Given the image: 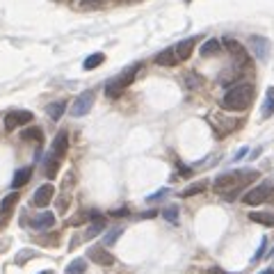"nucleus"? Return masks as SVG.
<instances>
[{
    "label": "nucleus",
    "instance_id": "nucleus-1",
    "mask_svg": "<svg viewBox=\"0 0 274 274\" xmlns=\"http://www.w3.org/2000/svg\"><path fill=\"white\" fill-rule=\"evenodd\" d=\"M251 100H254V87L242 82V85L231 87L224 94L222 105H224V110H231V112H242V110H247L251 105Z\"/></svg>",
    "mask_w": 274,
    "mask_h": 274
},
{
    "label": "nucleus",
    "instance_id": "nucleus-2",
    "mask_svg": "<svg viewBox=\"0 0 274 274\" xmlns=\"http://www.w3.org/2000/svg\"><path fill=\"white\" fill-rule=\"evenodd\" d=\"M254 178H258V172H251V169H247V172H226V174H219L213 185L217 192H224V190H233V187H245V183L254 181Z\"/></svg>",
    "mask_w": 274,
    "mask_h": 274
},
{
    "label": "nucleus",
    "instance_id": "nucleus-3",
    "mask_svg": "<svg viewBox=\"0 0 274 274\" xmlns=\"http://www.w3.org/2000/svg\"><path fill=\"white\" fill-rule=\"evenodd\" d=\"M142 64H132V66H128L126 71H121L117 78H112V80L105 85V96H110V98H117V96H121V91L126 89L128 85H132V80L137 78V73H140Z\"/></svg>",
    "mask_w": 274,
    "mask_h": 274
},
{
    "label": "nucleus",
    "instance_id": "nucleus-4",
    "mask_svg": "<svg viewBox=\"0 0 274 274\" xmlns=\"http://www.w3.org/2000/svg\"><path fill=\"white\" fill-rule=\"evenodd\" d=\"M274 192V185L269 181H263V183H258L256 187H251V190H247L245 194H242V203H247V206H260L263 201H267L269 199V194Z\"/></svg>",
    "mask_w": 274,
    "mask_h": 274
},
{
    "label": "nucleus",
    "instance_id": "nucleus-5",
    "mask_svg": "<svg viewBox=\"0 0 274 274\" xmlns=\"http://www.w3.org/2000/svg\"><path fill=\"white\" fill-rule=\"evenodd\" d=\"M249 48H251V53L256 55V59H260V62H267L269 53H272V44H269V39L267 37H260V35H251L249 37Z\"/></svg>",
    "mask_w": 274,
    "mask_h": 274
},
{
    "label": "nucleus",
    "instance_id": "nucleus-6",
    "mask_svg": "<svg viewBox=\"0 0 274 274\" xmlns=\"http://www.w3.org/2000/svg\"><path fill=\"white\" fill-rule=\"evenodd\" d=\"M32 121V112L30 110H12L5 114V130H14V128L27 126Z\"/></svg>",
    "mask_w": 274,
    "mask_h": 274
},
{
    "label": "nucleus",
    "instance_id": "nucleus-7",
    "mask_svg": "<svg viewBox=\"0 0 274 274\" xmlns=\"http://www.w3.org/2000/svg\"><path fill=\"white\" fill-rule=\"evenodd\" d=\"M222 44H224V48H226L228 53H231L233 57H235V62H237V64H242V66H247V64H249V55H247L245 46H242L237 39H233V37H224Z\"/></svg>",
    "mask_w": 274,
    "mask_h": 274
},
{
    "label": "nucleus",
    "instance_id": "nucleus-8",
    "mask_svg": "<svg viewBox=\"0 0 274 274\" xmlns=\"http://www.w3.org/2000/svg\"><path fill=\"white\" fill-rule=\"evenodd\" d=\"M94 98H96L94 91H85V94H80L76 100H73L68 112H71L73 117H85V114L91 110V105H94Z\"/></svg>",
    "mask_w": 274,
    "mask_h": 274
},
{
    "label": "nucleus",
    "instance_id": "nucleus-9",
    "mask_svg": "<svg viewBox=\"0 0 274 274\" xmlns=\"http://www.w3.org/2000/svg\"><path fill=\"white\" fill-rule=\"evenodd\" d=\"M87 256H89V258L94 260L96 265H103V267H110V265L114 263V256L110 254L108 249H105V245H94V247H89Z\"/></svg>",
    "mask_w": 274,
    "mask_h": 274
},
{
    "label": "nucleus",
    "instance_id": "nucleus-10",
    "mask_svg": "<svg viewBox=\"0 0 274 274\" xmlns=\"http://www.w3.org/2000/svg\"><path fill=\"white\" fill-rule=\"evenodd\" d=\"M53 196H55V187L50 185V183H46V185L37 187L35 196H32V203H35L37 208H46V206L53 201Z\"/></svg>",
    "mask_w": 274,
    "mask_h": 274
},
{
    "label": "nucleus",
    "instance_id": "nucleus-11",
    "mask_svg": "<svg viewBox=\"0 0 274 274\" xmlns=\"http://www.w3.org/2000/svg\"><path fill=\"white\" fill-rule=\"evenodd\" d=\"M68 151V132L66 130H59L57 137L53 140V146H50V158H59L62 160Z\"/></svg>",
    "mask_w": 274,
    "mask_h": 274
},
{
    "label": "nucleus",
    "instance_id": "nucleus-12",
    "mask_svg": "<svg viewBox=\"0 0 274 274\" xmlns=\"http://www.w3.org/2000/svg\"><path fill=\"white\" fill-rule=\"evenodd\" d=\"M194 46H196V37H187V39L178 41V44L174 46L178 62H183V59H190V55H192V50H194Z\"/></svg>",
    "mask_w": 274,
    "mask_h": 274
},
{
    "label": "nucleus",
    "instance_id": "nucleus-13",
    "mask_svg": "<svg viewBox=\"0 0 274 274\" xmlns=\"http://www.w3.org/2000/svg\"><path fill=\"white\" fill-rule=\"evenodd\" d=\"M53 224H55V215L50 213V210H44V213H39L32 219V228H35V231H46V228H50Z\"/></svg>",
    "mask_w": 274,
    "mask_h": 274
},
{
    "label": "nucleus",
    "instance_id": "nucleus-14",
    "mask_svg": "<svg viewBox=\"0 0 274 274\" xmlns=\"http://www.w3.org/2000/svg\"><path fill=\"white\" fill-rule=\"evenodd\" d=\"M155 64H160V66H176L178 64V57H176V50L172 48H164L162 53L155 55Z\"/></svg>",
    "mask_w": 274,
    "mask_h": 274
},
{
    "label": "nucleus",
    "instance_id": "nucleus-15",
    "mask_svg": "<svg viewBox=\"0 0 274 274\" xmlns=\"http://www.w3.org/2000/svg\"><path fill=\"white\" fill-rule=\"evenodd\" d=\"M30 176H32V167H23V169H18V172H14L12 190H18V187H23L27 181H30Z\"/></svg>",
    "mask_w": 274,
    "mask_h": 274
},
{
    "label": "nucleus",
    "instance_id": "nucleus-16",
    "mask_svg": "<svg viewBox=\"0 0 274 274\" xmlns=\"http://www.w3.org/2000/svg\"><path fill=\"white\" fill-rule=\"evenodd\" d=\"M219 50H222V41L219 39H208L203 41V46H201V57H213V55H217Z\"/></svg>",
    "mask_w": 274,
    "mask_h": 274
},
{
    "label": "nucleus",
    "instance_id": "nucleus-17",
    "mask_svg": "<svg viewBox=\"0 0 274 274\" xmlns=\"http://www.w3.org/2000/svg\"><path fill=\"white\" fill-rule=\"evenodd\" d=\"M64 110H66V103L64 100H55V103H50L48 108H46V114H48L53 121H59L64 114Z\"/></svg>",
    "mask_w": 274,
    "mask_h": 274
},
{
    "label": "nucleus",
    "instance_id": "nucleus-18",
    "mask_svg": "<svg viewBox=\"0 0 274 274\" xmlns=\"http://www.w3.org/2000/svg\"><path fill=\"white\" fill-rule=\"evenodd\" d=\"M103 231H105V219L100 217V219H94V224H91V226L87 228L85 235H82V237H85V240H94V237H98Z\"/></svg>",
    "mask_w": 274,
    "mask_h": 274
},
{
    "label": "nucleus",
    "instance_id": "nucleus-19",
    "mask_svg": "<svg viewBox=\"0 0 274 274\" xmlns=\"http://www.w3.org/2000/svg\"><path fill=\"white\" fill-rule=\"evenodd\" d=\"M274 114V87L267 89V96H265V103H263V110H260V117L263 119H269Z\"/></svg>",
    "mask_w": 274,
    "mask_h": 274
},
{
    "label": "nucleus",
    "instance_id": "nucleus-20",
    "mask_svg": "<svg viewBox=\"0 0 274 274\" xmlns=\"http://www.w3.org/2000/svg\"><path fill=\"white\" fill-rule=\"evenodd\" d=\"M249 219L263 226H274V213H249Z\"/></svg>",
    "mask_w": 274,
    "mask_h": 274
},
{
    "label": "nucleus",
    "instance_id": "nucleus-21",
    "mask_svg": "<svg viewBox=\"0 0 274 274\" xmlns=\"http://www.w3.org/2000/svg\"><path fill=\"white\" fill-rule=\"evenodd\" d=\"M103 59H105L103 53H94V55H89V57L82 62V68H85V71H91V68L100 66V64H103Z\"/></svg>",
    "mask_w": 274,
    "mask_h": 274
},
{
    "label": "nucleus",
    "instance_id": "nucleus-22",
    "mask_svg": "<svg viewBox=\"0 0 274 274\" xmlns=\"http://www.w3.org/2000/svg\"><path fill=\"white\" fill-rule=\"evenodd\" d=\"M59 162H62V160L59 158H46V176L50 178V181H53L55 176H57V172H59Z\"/></svg>",
    "mask_w": 274,
    "mask_h": 274
},
{
    "label": "nucleus",
    "instance_id": "nucleus-23",
    "mask_svg": "<svg viewBox=\"0 0 274 274\" xmlns=\"http://www.w3.org/2000/svg\"><path fill=\"white\" fill-rule=\"evenodd\" d=\"M16 201H18V192H12V194H7L3 199V203H0V215H7L9 210L16 206Z\"/></svg>",
    "mask_w": 274,
    "mask_h": 274
},
{
    "label": "nucleus",
    "instance_id": "nucleus-24",
    "mask_svg": "<svg viewBox=\"0 0 274 274\" xmlns=\"http://www.w3.org/2000/svg\"><path fill=\"white\" fill-rule=\"evenodd\" d=\"M121 233H123V228H121V226H114V228H110V231L103 235V245H105V247H112L114 242L119 240V235H121Z\"/></svg>",
    "mask_w": 274,
    "mask_h": 274
},
{
    "label": "nucleus",
    "instance_id": "nucleus-25",
    "mask_svg": "<svg viewBox=\"0 0 274 274\" xmlns=\"http://www.w3.org/2000/svg\"><path fill=\"white\" fill-rule=\"evenodd\" d=\"M23 140H35L37 144H41L44 142V132H41V128H25V130L21 132Z\"/></svg>",
    "mask_w": 274,
    "mask_h": 274
},
{
    "label": "nucleus",
    "instance_id": "nucleus-26",
    "mask_svg": "<svg viewBox=\"0 0 274 274\" xmlns=\"http://www.w3.org/2000/svg\"><path fill=\"white\" fill-rule=\"evenodd\" d=\"M201 85H203V78H201L199 73H194V71L185 73V87L187 89H196V87H201Z\"/></svg>",
    "mask_w": 274,
    "mask_h": 274
},
{
    "label": "nucleus",
    "instance_id": "nucleus-27",
    "mask_svg": "<svg viewBox=\"0 0 274 274\" xmlns=\"http://www.w3.org/2000/svg\"><path fill=\"white\" fill-rule=\"evenodd\" d=\"M85 269H87V263L82 258H78V260H73V263L66 265V274H82Z\"/></svg>",
    "mask_w": 274,
    "mask_h": 274
},
{
    "label": "nucleus",
    "instance_id": "nucleus-28",
    "mask_svg": "<svg viewBox=\"0 0 274 274\" xmlns=\"http://www.w3.org/2000/svg\"><path fill=\"white\" fill-rule=\"evenodd\" d=\"M162 217L167 219L169 224H178V206H167L162 210Z\"/></svg>",
    "mask_w": 274,
    "mask_h": 274
},
{
    "label": "nucleus",
    "instance_id": "nucleus-29",
    "mask_svg": "<svg viewBox=\"0 0 274 274\" xmlns=\"http://www.w3.org/2000/svg\"><path fill=\"white\" fill-rule=\"evenodd\" d=\"M206 185H208V181H199L196 185H190L187 190H183V196H192V194H201V192L206 190Z\"/></svg>",
    "mask_w": 274,
    "mask_h": 274
},
{
    "label": "nucleus",
    "instance_id": "nucleus-30",
    "mask_svg": "<svg viewBox=\"0 0 274 274\" xmlns=\"http://www.w3.org/2000/svg\"><path fill=\"white\" fill-rule=\"evenodd\" d=\"M35 256H37L35 249H21V251H18V256H16V265H23L25 260L35 258Z\"/></svg>",
    "mask_w": 274,
    "mask_h": 274
},
{
    "label": "nucleus",
    "instance_id": "nucleus-31",
    "mask_svg": "<svg viewBox=\"0 0 274 274\" xmlns=\"http://www.w3.org/2000/svg\"><path fill=\"white\" fill-rule=\"evenodd\" d=\"M237 78H240V73H235V71H224L222 76H219V82H222V85H231V82L237 80Z\"/></svg>",
    "mask_w": 274,
    "mask_h": 274
},
{
    "label": "nucleus",
    "instance_id": "nucleus-32",
    "mask_svg": "<svg viewBox=\"0 0 274 274\" xmlns=\"http://www.w3.org/2000/svg\"><path fill=\"white\" fill-rule=\"evenodd\" d=\"M265 251H267V237H263V240H260L258 249H256V254H254V258H251V260H254V263H256V260H260L265 256Z\"/></svg>",
    "mask_w": 274,
    "mask_h": 274
},
{
    "label": "nucleus",
    "instance_id": "nucleus-33",
    "mask_svg": "<svg viewBox=\"0 0 274 274\" xmlns=\"http://www.w3.org/2000/svg\"><path fill=\"white\" fill-rule=\"evenodd\" d=\"M103 5H105V0H80V7H85V9H98Z\"/></svg>",
    "mask_w": 274,
    "mask_h": 274
},
{
    "label": "nucleus",
    "instance_id": "nucleus-34",
    "mask_svg": "<svg viewBox=\"0 0 274 274\" xmlns=\"http://www.w3.org/2000/svg\"><path fill=\"white\" fill-rule=\"evenodd\" d=\"M167 194H169V190H167V187H162V190H158L155 194H149V196H146V201H149V203H153V201H158V199H164Z\"/></svg>",
    "mask_w": 274,
    "mask_h": 274
},
{
    "label": "nucleus",
    "instance_id": "nucleus-35",
    "mask_svg": "<svg viewBox=\"0 0 274 274\" xmlns=\"http://www.w3.org/2000/svg\"><path fill=\"white\" fill-rule=\"evenodd\" d=\"M85 217H87V213H78V215H73L71 219H66V224H71V226H78V224L85 222Z\"/></svg>",
    "mask_w": 274,
    "mask_h": 274
},
{
    "label": "nucleus",
    "instance_id": "nucleus-36",
    "mask_svg": "<svg viewBox=\"0 0 274 274\" xmlns=\"http://www.w3.org/2000/svg\"><path fill=\"white\" fill-rule=\"evenodd\" d=\"M110 215H112V217H128V215H130V210H128V208H117V210H112Z\"/></svg>",
    "mask_w": 274,
    "mask_h": 274
},
{
    "label": "nucleus",
    "instance_id": "nucleus-37",
    "mask_svg": "<svg viewBox=\"0 0 274 274\" xmlns=\"http://www.w3.org/2000/svg\"><path fill=\"white\" fill-rule=\"evenodd\" d=\"M155 215H158L155 210H149V213H142V215H140V219H149V217H155Z\"/></svg>",
    "mask_w": 274,
    "mask_h": 274
},
{
    "label": "nucleus",
    "instance_id": "nucleus-38",
    "mask_svg": "<svg viewBox=\"0 0 274 274\" xmlns=\"http://www.w3.org/2000/svg\"><path fill=\"white\" fill-rule=\"evenodd\" d=\"M247 151H249V149H247V146H245V149H240V151H237V153H235V160L245 158V155H247Z\"/></svg>",
    "mask_w": 274,
    "mask_h": 274
},
{
    "label": "nucleus",
    "instance_id": "nucleus-39",
    "mask_svg": "<svg viewBox=\"0 0 274 274\" xmlns=\"http://www.w3.org/2000/svg\"><path fill=\"white\" fill-rule=\"evenodd\" d=\"M208 274H228V272H224V269H219V267H210Z\"/></svg>",
    "mask_w": 274,
    "mask_h": 274
},
{
    "label": "nucleus",
    "instance_id": "nucleus-40",
    "mask_svg": "<svg viewBox=\"0 0 274 274\" xmlns=\"http://www.w3.org/2000/svg\"><path fill=\"white\" fill-rule=\"evenodd\" d=\"M260 274H274V267H269V269H265V272H260Z\"/></svg>",
    "mask_w": 274,
    "mask_h": 274
},
{
    "label": "nucleus",
    "instance_id": "nucleus-41",
    "mask_svg": "<svg viewBox=\"0 0 274 274\" xmlns=\"http://www.w3.org/2000/svg\"><path fill=\"white\" fill-rule=\"evenodd\" d=\"M39 274H53V272H50V269H44V272H39Z\"/></svg>",
    "mask_w": 274,
    "mask_h": 274
},
{
    "label": "nucleus",
    "instance_id": "nucleus-42",
    "mask_svg": "<svg viewBox=\"0 0 274 274\" xmlns=\"http://www.w3.org/2000/svg\"><path fill=\"white\" fill-rule=\"evenodd\" d=\"M269 256H274V247H272V251H269Z\"/></svg>",
    "mask_w": 274,
    "mask_h": 274
}]
</instances>
